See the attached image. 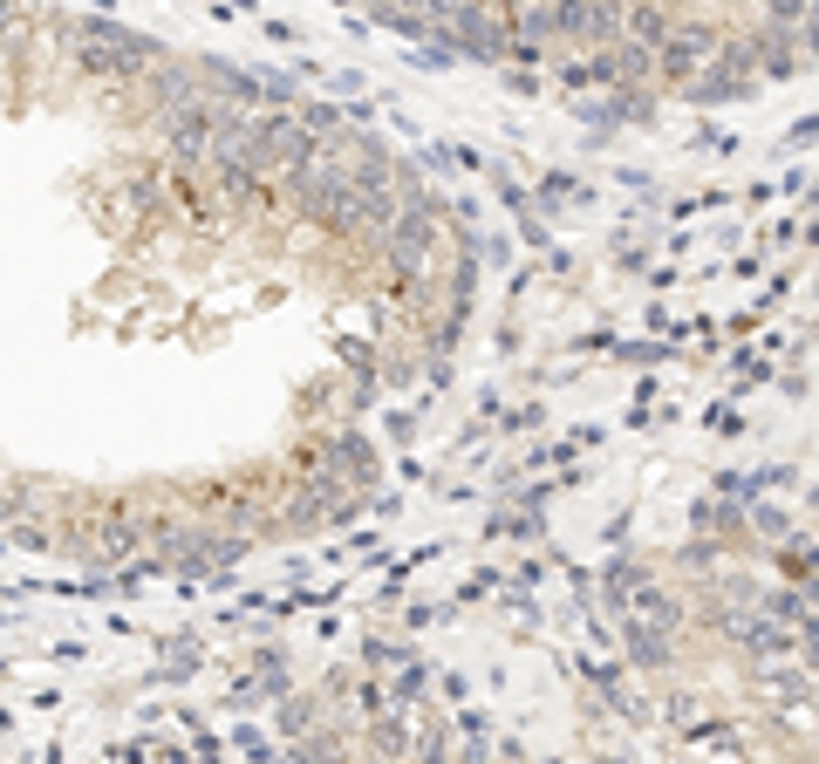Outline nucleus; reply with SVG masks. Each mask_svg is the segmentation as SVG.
<instances>
[{
    "mask_svg": "<svg viewBox=\"0 0 819 764\" xmlns=\"http://www.w3.org/2000/svg\"><path fill=\"white\" fill-rule=\"evenodd\" d=\"M717 42H724V28L711 14H676L670 34L655 42V90H683L696 69H711Z\"/></svg>",
    "mask_w": 819,
    "mask_h": 764,
    "instance_id": "f257e3e1",
    "label": "nucleus"
},
{
    "mask_svg": "<svg viewBox=\"0 0 819 764\" xmlns=\"http://www.w3.org/2000/svg\"><path fill=\"white\" fill-rule=\"evenodd\" d=\"M615 649H621V669H670L676 662V635L670 628H655L649 615L636 608H615Z\"/></svg>",
    "mask_w": 819,
    "mask_h": 764,
    "instance_id": "f03ea898",
    "label": "nucleus"
},
{
    "mask_svg": "<svg viewBox=\"0 0 819 764\" xmlns=\"http://www.w3.org/2000/svg\"><path fill=\"white\" fill-rule=\"evenodd\" d=\"M745 34L758 49V83H799V75H806V49H799V34L786 21L758 14V28H745Z\"/></svg>",
    "mask_w": 819,
    "mask_h": 764,
    "instance_id": "7ed1b4c3",
    "label": "nucleus"
},
{
    "mask_svg": "<svg viewBox=\"0 0 819 764\" xmlns=\"http://www.w3.org/2000/svg\"><path fill=\"white\" fill-rule=\"evenodd\" d=\"M765 83L758 75H737V69H724V62H711V69H696L690 83L676 90L683 103H696V109H724V103H752Z\"/></svg>",
    "mask_w": 819,
    "mask_h": 764,
    "instance_id": "20e7f679",
    "label": "nucleus"
},
{
    "mask_svg": "<svg viewBox=\"0 0 819 764\" xmlns=\"http://www.w3.org/2000/svg\"><path fill=\"white\" fill-rule=\"evenodd\" d=\"M655 580V567H649V559H636V553H615L608 559V567L595 574V587H601V608L615 615V608H629V600H636V587H649Z\"/></svg>",
    "mask_w": 819,
    "mask_h": 764,
    "instance_id": "39448f33",
    "label": "nucleus"
},
{
    "mask_svg": "<svg viewBox=\"0 0 819 764\" xmlns=\"http://www.w3.org/2000/svg\"><path fill=\"white\" fill-rule=\"evenodd\" d=\"M533 206L539 212H595V185L588 178H574V171H546L539 185H533Z\"/></svg>",
    "mask_w": 819,
    "mask_h": 764,
    "instance_id": "423d86ee",
    "label": "nucleus"
},
{
    "mask_svg": "<svg viewBox=\"0 0 819 764\" xmlns=\"http://www.w3.org/2000/svg\"><path fill=\"white\" fill-rule=\"evenodd\" d=\"M608 116H615V124L649 130L655 116H662V90H655V83H615V90H608Z\"/></svg>",
    "mask_w": 819,
    "mask_h": 764,
    "instance_id": "0eeeda50",
    "label": "nucleus"
},
{
    "mask_svg": "<svg viewBox=\"0 0 819 764\" xmlns=\"http://www.w3.org/2000/svg\"><path fill=\"white\" fill-rule=\"evenodd\" d=\"M546 34L560 49H588V0H546Z\"/></svg>",
    "mask_w": 819,
    "mask_h": 764,
    "instance_id": "6e6552de",
    "label": "nucleus"
},
{
    "mask_svg": "<svg viewBox=\"0 0 819 764\" xmlns=\"http://www.w3.org/2000/svg\"><path fill=\"white\" fill-rule=\"evenodd\" d=\"M670 21H676V8L670 0H629V21H621V34H629V42H662V34H670Z\"/></svg>",
    "mask_w": 819,
    "mask_h": 764,
    "instance_id": "1a4fd4ad",
    "label": "nucleus"
},
{
    "mask_svg": "<svg viewBox=\"0 0 819 764\" xmlns=\"http://www.w3.org/2000/svg\"><path fill=\"white\" fill-rule=\"evenodd\" d=\"M676 559H683V574H696V580H711V574L724 567V559H731V546H724L717 533H696V540H683V553H676Z\"/></svg>",
    "mask_w": 819,
    "mask_h": 764,
    "instance_id": "9d476101",
    "label": "nucleus"
},
{
    "mask_svg": "<svg viewBox=\"0 0 819 764\" xmlns=\"http://www.w3.org/2000/svg\"><path fill=\"white\" fill-rule=\"evenodd\" d=\"M615 49V75L621 83H655V49L649 42H629V34H621V42H608Z\"/></svg>",
    "mask_w": 819,
    "mask_h": 764,
    "instance_id": "9b49d317",
    "label": "nucleus"
},
{
    "mask_svg": "<svg viewBox=\"0 0 819 764\" xmlns=\"http://www.w3.org/2000/svg\"><path fill=\"white\" fill-rule=\"evenodd\" d=\"M601 703H608V710H615L621 723H629V731H642V723H655V710H649V697H642V690H629V682H621V676H615V682H608V690H601Z\"/></svg>",
    "mask_w": 819,
    "mask_h": 764,
    "instance_id": "f8f14e48",
    "label": "nucleus"
},
{
    "mask_svg": "<svg viewBox=\"0 0 819 764\" xmlns=\"http://www.w3.org/2000/svg\"><path fill=\"white\" fill-rule=\"evenodd\" d=\"M758 608H765L771 621H786V628H799V621L812 615V608H806V594H799V580H792V587H765V594H758Z\"/></svg>",
    "mask_w": 819,
    "mask_h": 764,
    "instance_id": "ddd939ff",
    "label": "nucleus"
},
{
    "mask_svg": "<svg viewBox=\"0 0 819 764\" xmlns=\"http://www.w3.org/2000/svg\"><path fill=\"white\" fill-rule=\"evenodd\" d=\"M423 690H431V669H423L417 656H403V669H397V690H389V703H397V710H417V703H423Z\"/></svg>",
    "mask_w": 819,
    "mask_h": 764,
    "instance_id": "4468645a",
    "label": "nucleus"
},
{
    "mask_svg": "<svg viewBox=\"0 0 819 764\" xmlns=\"http://www.w3.org/2000/svg\"><path fill=\"white\" fill-rule=\"evenodd\" d=\"M539 533H546V526H539V512H533V505L498 512V519H492V540H519V546H526V540H539Z\"/></svg>",
    "mask_w": 819,
    "mask_h": 764,
    "instance_id": "2eb2a0df",
    "label": "nucleus"
},
{
    "mask_svg": "<svg viewBox=\"0 0 819 764\" xmlns=\"http://www.w3.org/2000/svg\"><path fill=\"white\" fill-rule=\"evenodd\" d=\"M765 376H771V362H765V355H752V348H737V362H731V383H737V389H758Z\"/></svg>",
    "mask_w": 819,
    "mask_h": 764,
    "instance_id": "dca6fc26",
    "label": "nucleus"
},
{
    "mask_svg": "<svg viewBox=\"0 0 819 764\" xmlns=\"http://www.w3.org/2000/svg\"><path fill=\"white\" fill-rule=\"evenodd\" d=\"M670 355H676V342H621V362H636V369H655Z\"/></svg>",
    "mask_w": 819,
    "mask_h": 764,
    "instance_id": "f3484780",
    "label": "nucleus"
},
{
    "mask_svg": "<svg viewBox=\"0 0 819 764\" xmlns=\"http://www.w3.org/2000/svg\"><path fill=\"white\" fill-rule=\"evenodd\" d=\"M369 744H376V751H410V731H403V723H397V716H376V731H369Z\"/></svg>",
    "mask_w": 819,
    "mask_h": 764,
    "instance_id": "a211bd4d",
    "label": "nucleus"
},
{
    "mask_svg": "<svg viewBox=\"0 0 819 764\" xmlns=\"http://www.w3.org/2000/svg\"><path fill=\"white\" fill-rule=\"evenodd\" d=\"M690 150H711V157H737V137H731V130H717V124H704V130L690 137Z\"/></svg>",
    "mask_w": 819,
    "mask_h": 764,
    "instance_id": "6ab92c4d",
    "label": "nucleus"
},
{
    "mask_svg": "<svg viewBox=\"0 0 819 764\" xmlns=\"http://www.w3.org/2000/svg\"><path fill=\"white\" fill-rule=\"evenodd\" d=\"M704 423H711V437H745V430H752V423L737 417L731 404H711V417H704Z\"/></svg>",
    "mask_w": 819,
    "mask_h": 764,
    "instance_id": "aec40b11",
    "label": "nucleus"
},
{
    "mask_svg": "<svg viewBox=\"0 0 819 764\" xmlns=\"http://www.w3.org/2000/svg\"><path fill=\"white\" fill-rule=\"evenodd\" d=\"M485 731H492L485 710H464V703H458V737H464V744H485Z\"/></svg>",
    "mask_w": 819,
    "mask_h": 764,
    "instance_id": "412c9836",
    "label": "nucleus"
},
{
    "mask_svg": "<svg viewBox=\"0 0 819 764\" xmlns=\"http://www.w3.org/2000/svg\"><path fill=\"white\" fill-rule=\"evenodd\" d=\"M696 703H704V697H696V690H683V697H670V710H662V716H670L676 731H690V723H696Z\"/></svg>",
    "mask_w": 819,
    "mask_h": 764,
    "instance_id": "4be33fe9",
    "label": "nucleus"
},
{
    "mask_svg": "<svg viewBox=\"0 0 819 764\" xmlns=\"http://www.w3.org/2000/svg\"><path fill=\"white\" fill-rule=\"evenodd\" d=\"M335 751H342L335 731H315V737H301V744H294V757H335Z\"/></svg>",
    "mask_w": 819,
    "mask_h": 764,
    "instance_id": "5701e85b",
    "label": "nucleus"
},
{
    "mask_svg": "<svg viewBox=\"0 0 819 764\" xmlns=\"http://www.w3.org/2000/svg\"><path fill=\"white\" fill-rule=\"evenodd\" d=\"M812 137H819V116H799V124L786 130V144H778V150H786V157H792V150H806Z\"/></svg>",
    "mask_w": 819,
    "mask_h": 764,
    "instance_id": "b1692460",
    "label": "nucleus"
},
{
    "mask_svg": "<svg viewBox=\"0 0 819 764\" xmlns=\"http://www.w3.org/2000/svg\"><path fill=\"white\" fill-rule=\"evenodd\" d=\"M792 34H799V49H806V62H812V55H819V0L806 8V21H799Z\"/></svg>",
    "mask_w": 819,
    "mask_h": 764,
    "instance_id": "393cba45",
    "label": "nucleus"
},
{
    "mask_svg": "<svg viewBox=\"0 0 819 764\" xmlns=\"http://www.w3.org/2000/svg\"><path fill=\"white\" fill-rule=\"evenodd\" d=\"M505 90H513V96H539V75L519 69V62H505Z\"/></svg>",
    "mask_w": 819,
    "mask_h": 764,
    "instance_id": "a878e982",
    "label": "nucleus"
},
{
    "mask_svg": "<svg viewBox=\"0 0 819 764\" xmlns=\"http://www.w3.org/2000/svg\"><path fill=\"white\" fill-rule=\"evenodd\" d=\"M574 116H580V124H588V130H615V116H608V103H574Z\"/></svg>",
    "mask_w": 819,
    "mask_h": 764,
    "instance_id": "bb28decb",
    "label": "nucleus"
},
{
    "mask_svg": "<svg viewBox=\"0 0 819 764\" xmlns=\"http://www.w3.org/2000/svg\"><path fill=\"white\" fill-rule=\"evenodd\" d=\"M642 328H649V335H676V342H683V328L670 321V307H649V314H642Z\"/></svg>",
    "mask_w": 819,
    "mask_h": 764,
    "instance_id": "cd10ccee",
    "label": "nucleus"
},
{
    "mask_svg": "<svg viewBox=\"0 0 819 764\" xmlns=\"http://www.w3.org/2000/svg\"><path fill=\"white\" fill-rule=\"evenodd\" d=\"M363 656H369V662H403L410 649H397V641H363Z\"/></svg>",
    "mask_w": 819,
    "mask_h": 764,
    "instance_id": "c85d7f7f",
    "label": "nucleus"
},
{
    "mask_svg": "<svg viewBox=\"0 0 819 764\" xmlns=\"http://www.w3.org/2000/svg\"><path fill=\"white\" fill-rule=\"evenodd\" d=\"M505 430H539V404H526V410H513V417H498Z\"/></svg>",
    "mask_w": 819,
    "mask_h": 764,
    "instance_id": "c756f323",
    "label": "nucleus"
},
{
    "mask_svg": "<svg viewBox=\"0 0 819 764\" xmlns=\"http://www.w3.org/2000/svg\"><path fill=\"white\" fill-rule=\"evenodd\" d=\"M539 587V567H533V559H519V567H513V594H533Z\"/></svg>",
    "mask_w": 819,
    "mask_h": 764,
    "instance_id": "7c9ffc66",
    "label": "nucleus"
},
{
    "mask_svg": "<svg viewBox=\"0 0 819 764\" xmlns=\"http://www.w3.org/2000/svg\"><path fill=\"white\" fill-rule=\"evenodd\" d=\"M498 587V574H472V580H464V600H485Z\"/></svg>",
    "mask_w": 819,
    "mask_h": 764,
    "instance_id": "2f4dec72",
    "label": "nucleus"
},
{
    "mask_svg": "<svg viewBox=\"0 0 819 764\" xmlns=\"http://www.w3.org/2000/svg\"><path fill=\"white\" fill-rule=\"evenodd\" d=\"M642 273H649V287H655V294H670V287H676V266H642Z\"/></svg>",
    "mask_w": 819,
    "mask_h": 764,
    "instance_id": "473e14b6",
    "label": "nucleus"
},
{
    "mask_svg": "<svg viewBox=\"0 0 819 764\" xmlns=\"http://www.w3.org/2000/svg\"><path fill=\"white\" fill-rule=\"evenodd\" d=\"M799 594H806V608L819 615V574H806V580H799Z\"/></svg>",
    "mask_w": 819,
    "mask_h": 764,
    "instance_id": "72a5a7b5",
    "label": "nucleus"
},
{
    "mask_svg": "<svg viewBox=\"0 0 819 764\" xmlns=\"http://www.w3.org/2000/svg\"><path fill=\"white\" fill-rule=\"evenodd\" d=\"M799 239H806V247H819V219H806V226H799Z\"/></svg>",
    "mask_w": 819,
    "mask_h": 764,
    "instance_id": "f704fd0d",
    "label": "nucleus"
}]
</instances>
